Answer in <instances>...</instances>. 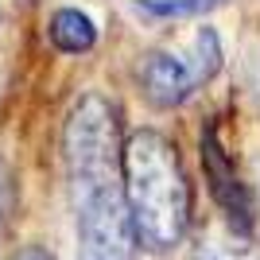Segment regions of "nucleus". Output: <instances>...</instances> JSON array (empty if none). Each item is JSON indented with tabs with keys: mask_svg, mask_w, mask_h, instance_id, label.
I'll use <instances>...</instances> for the list:
<instances>
[{
	"mask_svg": "<svg viewBox=\"0 0 260 260\" xmlns=\"http://www.w3.org/2000/svg\"><path fill=\"white\" fill-rule=\"evenodd\" d=\"M120 183L132 237L152 256H167L190 229V179L171 136L159 128H136L120 140Z\"/></svg>",
	"mask_w": 260,
	"mask_h": 260,
	"instance_id": "nucleus-2",
	"label": "nucleus"
},
{
	"mask_svg": "<svg viewBox=\"0 0 260 260\" xmlns=\"http://www.w3.org/2000/svg\"><path fill=\"white\" fill-rule=\"evenodd\" d=\"M198 144H202V167H206V179H210V194H214V202L221 206V214L229 217V229H233V233H241V237H249L252 225H256L252 190L241 183L237 167H233V159H229V152L221 148V140H217L214 128L202 132V136H198Z\"/></svg>",
	"mask_w": 260,
	"mask_h": 260,
	"instance_id": "nucleus-3",
	"label": "nucleus"
},
{
	"mask_svg": "<svg viewBox=\"0 0 260 260\" xmlns=\"http://www.w3.org/2000/svg\"><path fill=\"white\" fill-rule=\"evenodd\" d=\"M12 206H16V179H12L8 159L0 155V225L12 217Z\"/></svg>",
	"mask_w": 260,
	"mask_h": 260,
	"instance_id": "nucleus-9",
	"label": "nucleus"
},
{
	"mask_svg": "<svg viewBox=\"0 0 260 260\" xmlns=\"http://www.w3.org/2000/svg\"><path fill=\"white\" fill-rule=\"evenodd\" d=\"M190 260H260V249L252 245V237H241L233 229H214L198 237Z\"/></svg>",
	"mask_w": 260,
	"mask_h": 260,
	"instance_id": "nucleus-6",
	"label": "nucleus"
},
{
	"mask_svg": "<svg viewBox=\"0 0 260 260\" xmlns=\"http://www.w3.org/2000/svg\"><path fill=\"white\" fill-rule=\"evenodd\" d=\"M252 163H256V175H260V152H256V159H252Z\"/></svg>",
	"mask_w": 260,
	"mask_h": 260,
	"instance_id": "nucleus-11",
	"label": "nucleus"
},
{
	"mask_svg": "<svg viewBox=\"0 0 260 260\" xmlns=\"http://www.w3.org/2000/svg\"><path fill=\"white\" fill-rule=\"evenodd\" d=\"M190 66H194V74H198V82L206 86L210 78L221 70V39H217V31L214 27H198V35H194V47H190Z\"/></svg>",
	"mask_w": 260,
	"mask_h": 260,
	"instance_id": "nucleus-8",
	"label": "nucleus"
},
{
	"mask_svg": "<svg viewBox=\"0 0 260 260\" xmlns=\"http://www.w3.org/2000/svg\"><path fill=\"white\" fill-rule=\"evenodd\" d=\"M136 78H140V89H144V98H148V105H155V109H179L194 89H202L190 58L179 54V51L144 54Z\"/></svg>",
	"mask_w": 260,
	"mask_h": 260,
	"instance_id": "nucleus-4",
	"label": "nucleus"
},
{
	"mask_svg": "<svg viewBox=\"0 0 260 260\" xmlns=\"http://www.w3.org/2000/svg\"><path fill=\"white\" fill-rule=\"evenodd\" d=\"M16 260H54V256H51L47 249H23V252H20Z\"/></svg>",
	"mask_w": 260,
	"mask_h": 260,
	"instance_id": "nucleus-10",
	"label": "nucleus"
},
{
	"mask_svg": "<svg viewBox=\"0 0 260 260\" xmlns=\"http://www.w3.org/2000/svg\"><path fill=\"white\" fill-rule=\"evenodd\" d=\"M221 4L225 0H136V8L155 20H194V16L221 8Z\"/></svg>",
	"mask_w": 260,
	"mask_h": 260,
	"instance_id": "nucleus-7",
	"label": "nucleus"
},
{
	"mask_svg": "<svg viewBox=\"0 0 260 260\" xmlns=\"http://www.w3.org/2000/svg\"><path fill=\"white\" fill-rule=\"evenodd\" d=\"M51 43L62 54H89L98 47V23L82 8H58L51 16Z\"/></svg>",
	"mask_w": 260,
	"mask_h": 260,
	"instance_id": "nucleus-5",
	"label": "nucleus"
},
{
	"mask_svg": "<svg viewBox=\"0 0 260 260\" xmlns=\"http://www.w3.org/2000/svg\"><path fill=\"white\" fill-rule=\"evenodd\" d=\"M62 155L78 260H136V237L120 183V120L105 93L89 89L78 98L62 128Z\"/></svg>",
	"mask_w": 260,
	"mask_h": 260,
	"instance_id": "nucleus-1",
	"label": "nucleus"
}]
</instances>
